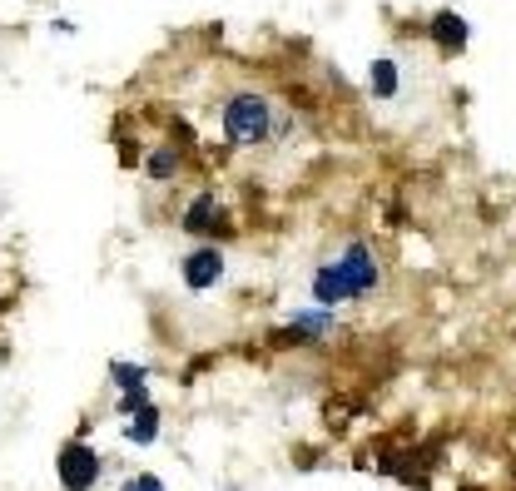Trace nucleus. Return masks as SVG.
<instances>
[{"label": "nucleus", "instance_id": "nucleus-8", "mask_svg": "<svg viewBox=\"0 0 516 491\" xmlns=\"http://www.w3.org/2000/svg\"><path fill=\"white\" fill-rule=\"evenodd\" d=\"M373 90H378V95H397V65H392V60H378V65H373Z\"/></svg>", "mask_w": 516, "mask_h": 491}, {"label": "nucleus", "instance_id": "nucleus-5", "mask_svg": "<svg viewBox=\"0 0 516 491\" xmlns=\"http://www.w3.org/2000/svg\"><path fill=\"white\" fill-rule=\"evenodd\" d=\"M184 229H189V234H224V229H229V219H224L219 199L199 194V199L189 204V214H184Z\"/></svg>", "mask_w": 516, "mask_h": 491}, {"label": "nucleus", "instance_id": "nucleus-4", "mask_svg": "<svg viewBox=\"0 0 516 491\" xmlns=\"http://www.w3.org/2000/svg\"><path fill=\"white\" fill-rule=\"evenodd\" d=\"M219 278H224V253H219V248H199V253L184 258V283H189L194 293L214 288Z\"/></svg>", "mask_w": 516, "mask_h": 491}, {"label": "nucleus", "instance_id": "nucleus-10", "mask_svg": "<svg viewBox=\"0 0 516 491\" xmlns=\"http://www.w3.org/2000/svg\"><path fill=\"white\" fill-rule=\"evenodd\" d=\"M174 169H179V154H169V149H159V154L149 159V174H154V179H169Z\"/></svg>", "mask_w": 516, "mask_h": 491}, {"label": "nucleus", "instance_id": "nucleus-12", "mask_svg": "<svg viewBox=\"0 0 516 491\" xmlns=\"http://www.w3.org/2000/svg\"><path fill=\"white\" fill-rule=\"evenodd\" d=\"M125 491H164V482H159V477H134Z\"/></svg>", "mask_w": 516, "mask_h": 491}, {"label": "nucleus", "instance_id": "nucleus-11", "mask_svg": "<svg viewBox=\"0 0 516 491\" xmlns=\"http://www.w3.org/2000/svg\"><path fill=\"white\" fill-rule=\"evenodd\" d=\"M115 377H120V387H129V392H144V372H139V368H125V363H120V368H115Z\"/></svg>", "mask_w": 516, "mask_h": 491}, {"label": "nucleus", "instance_id": "nucleus-9", "mask_svg": "<svg viewBox=\"0 0 516 491\" xmlns=\"http://www.w3.org/2000/svg\"><path fill=\"white\" fill-rule=\"evenodd\" d=\"M328 328H333V323H328L323 313H313V318H293V323H288L293 338H318V333H328Z\"/></svg>", "mask_w": 516, "mask_h": 491}, {"label": "nucleus", "instance_id": "nucleus-6", "mask_svg": "<svg viewBox=\"0 0 516 491\" xmlns=\"http://www.w3.org/2000/svg\"><path fill=\"white\" fill-rule=\"evenodd\" d=\"M432 40H437L442 50H462V45H467V20L452 15V10H442V15L432 20Z\"/></svg>", "mask_w": 516, "mask_h": 491}, {"label": "nucleus", "instance_id": "nucleus-3", "mask_svg": "<svg viewBox=\"0 0 516 491\" xmlns=\"http://www.w3.org/2000/svg\"><path fill=\"white\" fill-rule=\"evenodd\" d=\"M95 477H100V457L85 442H70L60 452V482H65V491H90Z\"/></svg>", "mask_w": 516, "mask_h": 491}, {"label": "nucleus", "instance_id": "nucleus-1", "mask_svg": "<svg viewBox=\"0 0 516 491\" xmlns=\"http://www.w3.org/2000/svg\"><path fill=\"white\" fill-rule=\"evenodd\" d=\"M373 283H378V263H373V253H368L363 244H353L338 263L318 268L313 293H318L323 303H338V298H358V293H368Z\"/></svg>", "mask_w": 516, "mask_h": 491}, {"label": "nucleus", "instance_id": "nucleus-7", "mask_svg": "<svg viewBox=\"0 0 516 491\" xmlns=\"http://www.w3.org/2000/svg\"><path fill=\"white\" fill-rule=\"evenodd\" d=\"M154 432H159V417H154V407L144 402V407L134 412V422H129V437H134V442H154Z\"/></svg>", "mask_w": 516, "mask_h": 491}, {"label": "nucleus", "instance_id": "nucleus-2", "mask_svg": "<svg viewBox=\"0 0 516 491\" xmlns=\"http://www.w3.org/2000/svg\"><path fill=\"white\" fill-rule=\"evenodd\" d=\"M224 129H229V139L234 144H258L268 129H273V110H268V100L263 95H234L229 105H224Z\"/></svg>", "mask_w": 516, "mask_h": 491}]
</instances>
